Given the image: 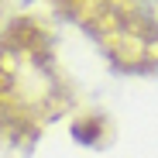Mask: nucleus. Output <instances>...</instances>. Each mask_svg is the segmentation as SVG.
I'll use <instances>...</instances> for the list:
<instances>
[{"instance_id":"obj_1","label":"nucleus","mask_w":158,"mask_h":158,"mask_svg":"<svg viewBox=\"0 0 158 158\" xmlns=\"http://www.w3.org/2000/svg\"><path fill=\"white\" fill-rule=\"evenodd\" d=\"M72 110V86L38 17L0 28V148L21 151Z\"/></svg>"},{"instance_id":"obj_2","label":"nucleus","mask_w":158,"mask_h":158,"mask_svg":"<svg viewBox=\"0 0 158 158\" xmlns=\"http://www.w3.org/2000/svg\"><path fill=\"white\" fill-rule=\"evenodd\" d=\"M124 76H158V0H48Z\"/></svg>"},{"instance_id":"obj_3","label":"nucleus","mask_w":158,"mask_h":158,"mask_svg":"<svg viewBox=\"0 0 158 158\" xmlns=\"http://www.w3.org/2000/svg\"><path fill=\"white\" fill-rule=\"evenodd\" d=\"M10 10H14V0H0V28H4V24L14 17Z\"/></svg>"}]
</instances>
